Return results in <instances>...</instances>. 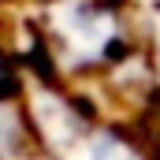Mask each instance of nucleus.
I'll list each match as a JSON object with an SVG mask.
<instances>
[{
	"instance_id": "1",
	"label": "nucleus",
	"mask_w": 160,
	"mask_h": 160,
	"mask_svg": "<svg viewBox=\"0 0 160 160\" xmlns=\"http://www.w3.org/2000/svg\"><path fill=\"white\" fill-rule=\"evenodd\" d=\"M30 41L26 71L93 93L149 45V34L130 15V0H38Z\"/></svg>"
},
{
	"instance_id": "2",
	"label": "nucleus",
	"mask_w": 160,
	"mask_h": 160,
	"mask_svg": "<svg viewBox=\"0 0 160 160\" xmlns=\"http://www.w3.org/2000/svg\"><path fill=\"white\" fill-rule=\"evenodd\" d=\"M145 22H149V26H145V34H149V48H153V60H157V71H160V0H153Z\"/></svg>"
}]
</instances>
